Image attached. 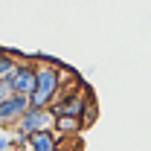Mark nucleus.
Listing matches in <instances>:
<instances>
[{"label": "nucleus", "instance_id": "1", "mask_svg": "<svg viewBox=\"0 0 151 151\" xmlns=\"http://www.w3.org/2000/svg\"><path fill=\"white\" fill-rule=\"evenodd\" d=\"M55 116H78L84 119V125H90L96 116L93 108V90L81 81V78H73L70 84H64V90L55 96V102L50 105Z\"/></svg>", "mask_w": 151, "mask_h": 151}, {"label": "nucleus", "instance_id": "2", "mask_svg": "<svg viewBox=\"0 0 151 151\" xmlns=\"http://www.w3.org/2000/svg\"><path fill=\"white\" fill-rule=\"evenodd\" d=\"M70 78H73V76L67 73L61 64L47 61V58H38L35 61V90L29 96L32 105H35V108H50Z\"/></svg>", "mask_w": 151, "mask_h": 151}, {"label": "nucleus", "instance_id": "3", "mask_svg": "<svg viewBox=\"0 0 151 151\" xmlns=\"http://www.w3.org/2000/svg\"><path fill=\"white\" fill-rule=\"evenodd\" d=\"M55 119L58 116L52 113V108H35V105H32V108L12 125V131L23 134V137H32V134H41V131H52V128H55Z\"/></svg>", "mask_w": 151, "mask_h": 151}, {"label": "nucleus", "instance_id": "4", "mask_svg": "<svg viewBox=\"0 0 151 151\" xmlns=\"http://www.w3.org/2000/svg\"><path fill=\"white\" fill-rule=\"evenodd\" d=\"M6 84H9V90L18 96H32V90H35V61H26V58H20L18 70L12 76H6L3 78Z\"/></svg>", "mask_w": 151, "mask_h": 151}, {"label": "nucleus", "instance_id": "5", "mask_svg": "<svg viewBox=\"0 0 151 151\" xmlns=\"http://www.w3.org/2000/svg\"><path fill=\"white\" fill-rule=\"evenodd\" d=\"M29 108H32V99H29V96H18V93L6 96V99L0 102V125H9V128H12Z\"/></svg>", "mask_w": 151, "mask_h": 151}, {"label": "nucleus", "instance_id": "6", "mask_svg": "<svg viewBox=\"0 0 151 151\" xmlns=\"http://www.w3.org/2000/svg\"><path fill=\"white\" fill-rule=\"evenodd\" d=\"M26 151H61V139H58L55 131L32 134V137H29V142H26Z\"/></svg>", "mask_w": 151, "mask_h": 151}, {"label": "nucleus", "instance_id": "7", "mask_svg": "<svg viewBox=\"0 0 151 151\" xmlns=\"http://www.w3.org/2000/svg\"><path fill=\"white\" fill-rule=\"evenodd\" d=\"M84 128H87V125H84V119H78V116H58L52 131L58 134V139H64V137H78Z\"/></svg>", "mask_w": 151, "mask_h": 151}, {"label": "nucleus", "instance_id": "8", "mask_svg": "<svg viewBox=\"0 0 151 151\" xmlns=\"http://www.w3.org/2000/svg\"><path fill=\"white\" fill-rule=\"evenodd\" d=\"M18 64H20L18 55H12V52H3V50H0V78L12 76L15 70H18Z\"/></svg>", "mask_w": 151, "mask_h": 151}, {"label": "nucleus", "instance_id": "9", "mask_svg": "<svg viewBox=\"0 0 151 151\" xmlns=\"http://www.w3.org/2000/svg\"><path fill=\"white\" fill-rule=\"evenodd\" d=\"M6 96H12V90H9V84H6V81L0 78V102H3Z\"/></svg>", "mask_w": 151, "mask_h": 151}, {"label": "nucleus", "instance_id": "10", "mask_svg": "<svg viewBox=\"0 0 151 151\" xmlns=\"http://www.w3.org/2000/svg\"><path fill=\"white\" fill-rule=\"evenodd\" d=\"M9 148V137H6V134H0V151H6Z\"/></svg>", "mask_w": 151, "mask_h": 151}, {"label": "nucleus", "instance_id": "11", "mask_svg": "<svg viewBox=\"0 0 151 151\" xmlns=\"http://www.w3.org/2000/svg\"><path fill=\"white\" fill-rule=\"evenodd\" d=\"M6 151H23V148H6Z\"/></svg>", "mask_w": 151, "mask_h": 151}]
</instances>
